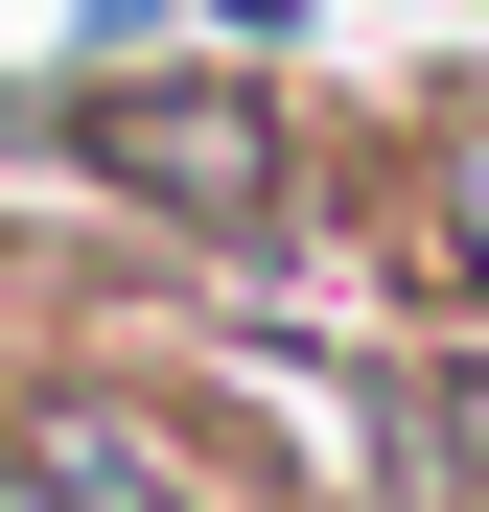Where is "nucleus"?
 Instances as JSON below:
<instances>
[{"label": "nucleus", "instance_id": "f257e3e1", "mask_svg": "<svg viewBox=\"0 0 489 512\" xmlns=\"http://www.w3.org/2000/svg\"><path fill=\"white\" fill-rule=\"evenodd\" d=\"M140 163H163V187H187V210H257V117H163Z\"/></svg>", "mask_w": 489, "mask_h": 512}, {"label": "nucleus", "instance_id": "f03ea898", "mask_svg": "<svg viewBox=\"0 0 489 512\" xmlns=\"http://www.w3.org/2000/svg\"><path fill=\"white\" fill-rule=\"evenodd\" d=\"M466 256H489V163H466Z\"/></svg>", "mask_w": 489, "mask_h": 512}]
</instances>
